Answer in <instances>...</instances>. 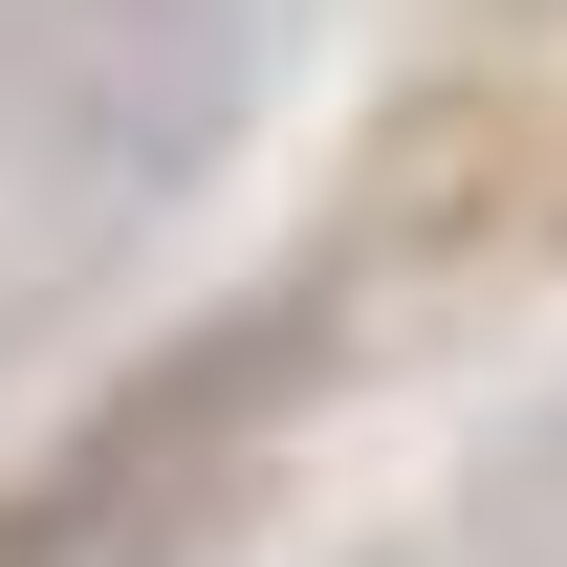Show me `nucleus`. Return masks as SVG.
Here are the masks:
<instances>
[{"mask_svg":"<svg viewBox=\"0 0 567 567\" xmlns=\"http://www.w3.org/2000/svg\"><path fill=\"white\" fill-rule=\"evenodd\" d=\"M306 371H328V306H218L175 328L153 371H110V415L44 458V481L0 502V567H197L240 458L306 415Z\"/></svg>","mask_w":567,"mask_h":567,"instance_id":"obj_1","label":"nucleus"}]
</instances>
